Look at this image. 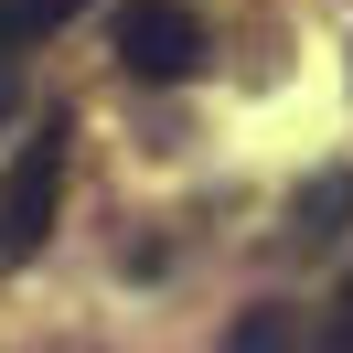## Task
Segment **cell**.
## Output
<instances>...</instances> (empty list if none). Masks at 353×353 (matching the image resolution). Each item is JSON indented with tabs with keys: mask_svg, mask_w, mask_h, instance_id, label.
I'll use <instances>...</instances> for the list:
<instances>
[{
	"mask_svg": "<svg viewBox=\"0 0 353 353\" xmlns=\"http://www.w3.org/2000/svg\"><path fill=\"white\" fill-rule=\"evenodd\" d=\"M54 203H65V118H43V129L11 150V172H0V268H32V257H43Z\"/></svg>",
	"mask_w": 353,
	"mask_h": 353,
	"instance_id": "cell-1",
	"label": "cell"
},
{
	"mask_svg": "<svg viewBox=\"0 0 353 353\" xmlns=\"http://www.w3.org/2000/svg\"><path fill=\"white\" fill-rule=\"evenodd\" d=\"M203 54H214V32L193 0H118V65L139 86H182V75H203Z\"/></svg>",
	"mask_w": 353,
	"mask_h": 353,
	"instance_id": "cell-2",
	"label": "cell"
},
{
	"mask_svg": "<svg viewBox=\"0 0 353 353\" xmlns=\"http://www.w3.org/2000/svg\"><path fill=\"white\" fill-rule=\"evenodd\" d=\"M343 225H353V172H321V182L289 193V236H300V246H332Z\"/></svg>",
	"mask_w": 353,
	"mask_h": 353,
	"instance_id": "cell-3",
	"label": "cell"
},
{
	"mask_svg": "<svg viewBox=\"0 0 353 353\" xmlns=\"http://www.w3.org/2000/svg\"><path fill=\"white\" fill-rule=\"evenodd\" d=\"M75 11H86V0H0V54H32V43H54Z\"/></svg>",
	"mask_w": 353,
	"mask_h": 353,
	"instance_id": "cell-4",
	"label": "cell"
},
{
	"mask_svg": "<svg viewBox=\"0 0 353 353\" xmlns=\"http://www.w3.org/2000/svg\"><path fill=\"white\" fill-rule=\"evenodd\" d=\"M236 353H289V310H246V321H236Z\"/></svg>",
	"mask_w": 353,
	"mask_h": 353,
	"instance_id": "cell-5",
	"label": "cell"
},
{
	"mask_svg": "<svg viewBox=\"0 0 353 353\" xmlns=\"http://www.w3.org/2000/svg\"><path fill=\"white\" fill-rule=\"evenodd\" d=\"M321 353H353V289L332 300V332H321Z\"/></svg>",
	"mask_w": 353,
	"mask_h": 353,
	"instance_id": "cell-6",
	"label": "cell"
},
{
	"mask_svg": "<svg viewBox=\"0 0 353 353\" xmlns=\"http://www.w3.org/2000/svg\"><path fill=\"white\" fill-rule=\"evenodd\" d=\"M11 108H22V75H11V54H0V118H11Z\"/></svg>",
	"mask_w": 353,
	"mask_h": 353,
	"instance_id": "cell-7",
	"label": "cell"
}]
</instances>
